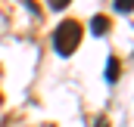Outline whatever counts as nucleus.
Here are the masks:
<instances>
[{
    "mask_svg": "<svg viewBox=\"0 0 134 127\" xmlns=\"http://www.w3.org/2000/svg\"><path fill=\"white\" fill-rule=\"evenodd\" d=\"M78 43H81V25H78L75 19L59 22L56 31H53V50H56L59 56H72V53L78 50Z\"/></svg>",
    "mask_w": 134,
    "mask_h": 127,
    "instance_id": "f257e3e1",
    "label": "nucleus"
},
{
    "mask_svg": "<svg viewBox=\"0 0 134 127\" xmlns=\"http://www.w3.org/2000/svg\"><path fill=\"white\" fill-rule=\"evenodd\" d=\"M91 31L97 34V37H103V34L109 31V19H106V16H94V19H91Z\"/></svg>",
    "mask_w": 134,
    "mask_h": 127,
    "instance_id": "f03ea898",
    "label": "nucleus"
},
{
    "mask_svg": "<svg viewBox=\"0 0 134 127\" xmlns=\"http://www.w3.org/2000/svg\"><path fill=\"white\" fill-rule=\"evenodd\" d=\"M106 81H109V84H115V81H119V59H115V56H109V59H106Z\"/></svg>",
    "mask_w": 134,
    "mask_h": 127,
    "instance_id": "7ed1b4c3",
    "label": "nucleus"
},
{
    "mask_svg": "<svg viewBox=\"0 0 134 127\" xmlns=\"http://www.w3.org/2000/svg\"><path fill=\"white\" fill-rule=\"evenodd\" d=\"M131 3L134 0H115V9L119 12H131Z\"/></svg>",
    "mask_w": 134,
    "mask_h": 127,
    "instance_id": "20e7f679",
    "label": "nucleus"
},
{
    "mask_svg": "<svg viewBox=\"0 0 134 127\" xmlns=\"http://www.w3.org/2000/svg\"><path fill=\"white\" fill-rule=\"evenodd\" d=\"M47 3H50V9H56V12H59V9H66L72 0H47Z\"/></svg>",
    "mask_w": 134,
    "mask_h": 127,
    "instance_id": "39448f33",
    "label": "nucleus"
}]
</instances>
